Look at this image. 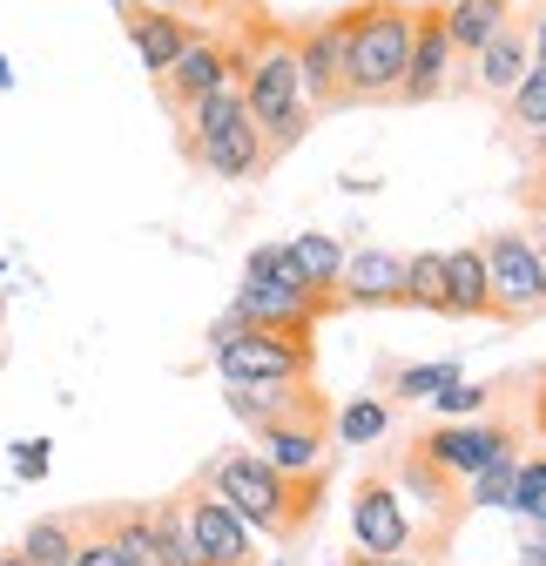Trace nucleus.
<instances>
[{
    "label": "nucleus",
    "instance_id": "nucleus-1",
    "mask_svg": "<svg viewBox=\"0 0 546 566\" xmlns=\"http://www.w3.org/2000/svg\"><path fill=\"white\" fill-rule=\"evenodd\" d=\"M202 485H210L217 500H230L250 533L277 539V546H297L317 526V506H324V472H284L263 452H217L202 465Z\"/></svg>",
    "mask_w": 546,
    "mask_h": 566
},
{
    "label": "nucleus",
    "instance_id": "nucleus-2",
    "mask_svg": "<svg viewBox=\"0 0 546 566\" xmlns=\"http://www.w3.org/2000/svg\"><path fill=\"white\" fill-rule=\"evenodd\" d=\"M230 54V48H223ZM230 82L243 88L250 102V122L263 128L270 156H291L297 142L311 135V102H304V82H297V34H263L256 48H237L230 54Z\"/></svg>",
    "mask_w": 546,
    "mask_h": 566
},
{
    "label": "nucleus",
    "instance_id": "nucleus-3",
    "mask_svg": "<svg viewBox=\"0 0 546 566\" xmlns=\"http://www.w3.org/2000/svg\"><path fill=\"white\" fill-rule=\"evenodd\" d=\"M412 54V8L405 0H345V95L391 102Z\"/></svg>",
    "mask_w": 546,
    "mask_h": 566
},
{
    "label": "nucleus",
    "instance_id": "nucleus-4",
    "mask_svg": "<svg viewBox=\"0 0 546 566\" xmlns=\"http://www.w3.org/2000/svg\"><path fill=\"white\" fill-rule=\"evenodd\" d=\"M182 128H189V156L210 176H223V182H256L270 163H277V156H270V142H263V128L250 122V102H243L237 82H223L202 102H189Z\"/></svg>",
    "mask_w": 546,
    "mask_h": 566
},
{
    "label": "nucleus",
    "instance_id": "nucleus-5",
    "mask_svg": "<svg viewBox=\"0 0 546 566\" xmlns=\"http://www.w3.org/2000/svg\"><path fill=\"white\" fill-rule=\"evenodd\" d=\"M210 350H217V378H311L317 365V331H291V324H243L237 311H223L210 324Z\"/></svg>",
    "mask_w": 546,
    "mask_h": 566
},
{
    "label": "nucleus",
    "instance_id": "nucleus-6",
    "mask_svg": "<svg viewBox=\"0 0 546 566\" xmlns=\"http://www.w3.org/2000/svg\"><path fill=\"white\" fill-rule=\"evenodd\" d=\"M486 256V283H493V311L500 324H519V317H539L546 311V256L526 230H500L480 243Z\"/></svg>",
    "mask_w": 546,
    "mask_h": 566
},
{
    "label": "nucleus",
    "instance_id": "nucleus-7",
    "mask_svg": "<svg viewBox=\"0 0 546 566\" xmlns=\"http://www.w3.org/2000/svg\"><path fill=\"white\" fill-rule=\"evenodd\" d=\"M412 452H419V459H432L439 472H452V479L465 485L480 465L513 459V452H519V432H513V424H500V418H439L432 432H419V439H412Z\"/></svg>",
    "mask_w": 546,
    "mask_h": 566
},
{
    "label": "nucleus",
    "instance_id": "nucleus-8",
    "mask_svg": "<svg viewBox=\"0 0 546 566\" xmlns=\"http://www.w3.org/2000/svg\"><path fill=\"white\" fill-rule=\"evenodd\" d=\"M176 506H182V533H189V546H196V566H256L250 526L237 520L230 500H217L210 485H182Z\"/></svg>",
    "mask_w": 546,
    "mask_h": 566
},
{
    "label": "nucleus",
    "instance_id": "nucleus-9",
    "mask_svg": "<svg viewBox=\"0 0 546 566\" xmlns=\"http://www.w3.org/2000/svg\"><path fill=\"white\" fill-rule=\"evenodd\" d=\"M223 398L250 432H263V424H330V398L311 378H237L223 385Z\"/></svg>",
    "mask_w": 546,
    "mask_h": 566
},
{
    "label": "nucleus",
    "instance_id": "nucleus-10",
    "mask_svg": "<svg viewBox=\"0 0 546 566\" xmlns=\"http://www.w3.org/2000/svg\"><path fill=\"white\" fill-rule=\"evenodd\" d=\"M419 539V513L385 472H365L351 492V553H405Z\"/></svg>",
    "mask_w": 546,
    "mask_h": 566
},
{
    "label": "nucleus",
    "instance_id": "nucleus-11",
    "mask_svg": "<svg viewBox=\"0 0 546 566\" xmlns=\"http://www.w3.org/2000/svg\"><path fill=\"white\" fill-rule=\"evenodd\" d=\"M452 61H459V48L445 34V0H426V8H412V54H405V82H398L391 102H432V95H445Z\"/></svg>",
    "mask_w": 546,
    "mask_h": 566
},
{
    "label": "nucleus",
    "instance_id": "nucleus-12",
    "mask_svg": "<svg viewBox=\"0 0 546 566\" xmlns=\"http://www.w3.org/2000/svg\"><path fill=\"white\" fill-rule=\"evenodd\" d=\"M297 82H304L311 115L351 108V95H345V14H330V21L297 34Z\"/></svg>",
    "mask_w": 546,
    "mask_h": 566
},
{
    "label": "nucleus",
    "instance_id": "nucleus-13",
    "mask_svg": "<svg viewBox=\"0 0 546 566\" xmlns=\"http://www.w3.org/2000/svg\"><path fill=\"white\" fill-rule=\"evenodd\" d=\"M337 304L358 311H405V256L398 250H345V270H337Z\"/></svg>",
    "mask_w": 546,
    "mask_h": 566
},
{
    "label": "nucleus",
    "instance_id": "nucleus-14",
    "mask_svg": "<svg viewBox=\"0 0 546 566\" xmlns=\"http://www.w3.org/2000/svg\"><path fill=\"white\" fill-rule=\"evenodd\" d=\"M115 8H122V28H128V41H135V54H143L149 75H162V67L196 41V28L176 8H149V0H115Z\"/></svg>",
    "mask_w": 546,
    "mask_h": 566
},
{
    "label": "nucleus",
    "instance_id": "nucleus-15",
    "mask_svg": "<svg viewBox=\"0 0 546 566\" xmlns=\"http://www.w3.org/2000/svg\"><path fill=\"white\" fill-rule=\"evenodd\" d=\"M156 82H162V102L182 115L189 102H202L210 88H223V82H230V54H223L210 34H196V41H189V48L162 67V75H156Z\"/></svg>",
    "mask_w": 546,
    "mask_h": 566
},
{
    "label": "nucleus",
    "instance_id": "nucleus-16",
    "mask_svg": "<svg viewBox=\"0 0 546 566\" xmlns=\"http://www.w3.org/2000/svg\"><path fill=\"white\" fill-rule=\"evenodd\" d=\"M533 67V48H526V34H519V21H506V28H493L480 48H472V75H480V88L493 95V102H506L513 95V82Z\"/></svg>",
    "mask_w": 546,
    "mask_h": 566
},
{
    "label": "nucleus",
    "instance_id": "nucleus-17",
    "mask_svg": "<svg viewBox=\"0 0 546 566\" xmlns=\"http://www.w3.org/2000/svg\"><path fill=\"white\" fill-rule=\"evenodd\" d=\"M256 452L270 465L284 472H324L330 465V424H263V432H250Z\"/></svg>",
    "mask_w": 546,
    "mask_h": 566
},
{
    "label": "nucleus",
    "instance_id": "nucleus-18",
    "mask_svg": "<svg viewBox=\"0 0 546 566\" xmlns=\"http://www.w3.org/2000/svg\"><path fill=\"white\" fill-rule=\"evenodd\" d=\"M391 485H398V492H405L412 506L439 513V520H459V513H465V492H459V479H452V472H439L432 459H419L412 446H405V459H398Z\"/></svg>",
    "mask_w": 546,
    "mask_h": 566
},
{
    "label": "nucleus",
    "instance_id": "nucleus-19",
    "mask_svg": "<svg viewBox=\"0 0 546 566\" xmlns=\"http://www.w3.org/2000/svg\"><path fill=\"white\" fill-rule=\"evenodd\" d=\"M445 304H452V317H493V324H500L480 243H465V250H445Z\"/></svg>",
    "mask_w": 546,
    "mask_h": 566
},
{
    "label": "nucleus",
    "instance_id": "nucleus-20",
    "mask_svg": "<svg viewBox=\"0 0 546 566\" xmlns=\"http://www.w3.org/2000/svg\"><path fill=\"white\" fill-rule=\"evenodd\" d=\"M513 21V0H445V34H452V48L459 54H472L493 28H506Z\"/></svg>",
    "mask_w": 546,
    "mask_h": 566
},
{
    "label": "nucleus",
    "instance_id": "nucleus-21",
    "mask_svg": "<svg viewBox=\"0 0 546 566\" xmlns=\"http://www.w3.org/2000/svg\"><path fill=\"white\" fill-rule=\"evenodd\" d=\"M405 311L452 317V304H445V250H412L405 256Z\"/></svg>",
    "mask_w": 546,
    "mask_h": 566
},
{
    "label": "nucleus",
    "instance_id": "nucleus-22",
    "mask_svg": "<svg viewBox=\"0 0 546 566\" xmlns=\"http://www.w3.org/2000/svg\"><path fill=\"white\" fill-rule=\"evenodd\" d=\"M284 250H291V263L304 270V283H311V291L337 297V270H345V243H337V237H317V230H304V237H291Z\"/></svg>",
    "mask_w": 546,
    "mask_h": 566
},
{
    "label": "nucleus",
    "instance_id": "nucleus-23",
    "mask_svg": "<svg viewBox=\"0 0 546 566\" xmlns=\"http://www.w3.org/2000/svg\"><path fill=\"white\" fill-rule=\"evenodd\" d=\"M75 539H82V520H34L14 553L28 566H75Z\"/></svg>",
    "mask_w": 546,
    "mask_h": 566
},
{
    "label": "nucleus",
    "instance_id": "nucleus-24",
    "mask_svg": "<svg viewBox=\"0 0 546 566\" xmlns=\"http://www.w3.org/2000/svg\"><path fill=\"white\" fill-rule=\"evenodd\" d=\"M330 432L345 439V446H378L391 432V405L385 398H351V405L330 411Z\"/></svg>",
    "mask_w": 546,
    "mask_h": 566
},
{
    "label": "nucleus",
    "instance_id": "nucleus-25",
    "mask_svg": "<svg viewBox=\"0 0 546 566\" xmlns=\"http://www.w3.org/2000/svg\"><path fill=\"white\" fill-rule=\"evenodd\" d=\"M513 465H519V452L472 472V479L459 485V492H465V513H500V506H506V492H513Z\"/></svg>",
    "mask_w": 546,
    "mask_h": 566
},
{
    "label": "nucleus",
    "instance_id": "nucleus-26",
    "mask_svg": "<svg viewBox=\"0 0 546 566\" xmlns=\"http://www.w3.org/2000/svg\"><path fill=\"white\" fill-rule=\"evenodd\" d=\"M506 513H519L526 526H546V459H519V465H513Z\"/></svg>",
    "mask_w": 546,
    "mask_h": 566
},
{
    "label": "nucleus",
    "instance_id": "nucleus-27",
    "mask_svg": "<svg viewBox=\"0 0 546 566\" xmlns=\"http://www.w3.org/2000/svg\"><path fill=\"white\" fill-rule=\"evenodd\" d=\"M506 115H513V128H526V135H546V67L533 61L526 75L513 82V95H506Z\"/></svg>",
    "mask_w": 546,
    "mask_h": 566
},
{
    "label": "nucleus",
    "instance_id": "nucleus-28",
    "mask_svg": "<svg viewBox=\"0 0 546 566\" xmlns=\"http://www.w3.org/2000/svg\"><path fill=\"white\" fill-rule=\"evenodd\" d=\"M486 398H493V385H465V378H452V385H439L426 405H432L439 418H480V411H486Z\"/></svg>",
    "mask_w": 546,
    "mask_h": 566
},
{
    "label": "nucleus",
    "instance_id": "nucleus-29",
    "mask_svg": "<svg viewBox=\"0 0 546 566\" xmlns=\"http://www.w3.org/2000/svg\"><path fill=\"white\" fill-rule=\"evenodd\" d=\"M452 378H459L452 358H445V365H405V371L391 378V391H398V398H412V405H426V398H432L439 385H452Z\"/></svg>",
    "mask_w": 546,
    "mask_h": 566
},
{
    "label": "nucleus",
    "instance_id": "nucleus-30",
    "mask_svg": "<svg viewBox=\"0 0 546 566\" xmlns=\"http://www.w3.org/2000/svg\"><path fill=\"white\" fill-rule=\"evenodd\" d=\"M75 566H128V559L115 553V539L95 526V513L82 520V539H75Z\"/></svg>",
    "mask_w": 546,
    "mask_h": 566
},
{
    "label": "nucleus",
    "instance_id": "nucleus-31",
    "mask_svg": "<svg viewBox=\"0 0 546 566\" xmlns=\"http://www.w3.org/2000/svg\"><path fill=\"white\" fill-rule=\"evenodd\" d=\"M14 472H21V479H41V472H48V439L14 446Z\"/></svg>",
    "mask_w": 546,
    "mask_h": 566
},
{
    "label": "nucleus",
    "instance_id": "nucleus-32",
    "mask_svg": "<svg viewBox=\"0 0 546 566\" xmlns=\"http://www.w3.org/2000/svg\"><path fill=\"white\" fill-rule=\"evenodd\" d=\"M351 566H432V559H419L405 546V553H351Z\"/></svg>",
    "mask_w": 546,
    "mask_h": 566
},
{
    "label": "nucleus",
    "instance_id": "nucleus-33",
    "mask_svg": "<svg viewBox=\"0 0 546 566\" xmlns=\"http://www.w3.org/2000/svg\"><path fill=\"white\" fill-rule=\"evenodd\" d=\"M533 156H539V163H533V176H526V202L546 196V135H533Z\"/></svg>",
    "mask_w": 546,
    "mask_h": 566
},
{
    "label": "nucleus",
    "instance_id": "nucleus-34",
    "mask_svg": "<svg viewBox=\"0 0 546 566\" xmlns=\"http://www.w3.org/2000/svg\"><path fill=\"white\" fill-rule=\"evenodd\" d=\"M519 559H526V566H546V526H533V539H526Z\"/></svg>",
    "mask_w": 546,
    "mask_h": 566
},
{
    "label": "nucleus",
    "instance_id": "nucleus-35",
    "mask_svg": "<svg viewBox=\"0 0 546 566\" xmlns=\"http://www.w3.org/2000/svg\"><path fill=\"white\" fill-rule=\"evenodd\" d=\"M526 48H533V61H539V67H546V14H539V21H533V28H526Z\"/></svg>",
    "mask_w": 546,
    "mask_h": 566
},
{
    "label": "nucleus",
    "instance_id": "nucleus-36",
    "mask_svg": "<svg viewBox=\"0 0 546 566\" xmlns=\"http://www.w3.org/2000/svg\"><path fill=\"white\" fill-rule=\"evenodd\" d=\"M533 209H539V217H533V243H539V256H546V196H539Z\"/></svg>",
    "mask_w": 546,
    "mask_h": 566
},
{
    "label": "nucleus",
    "instance_id": "nucleus-37",
    "mask_svg": "<svg viewBox=\"0 0 546 566\" xmlns=\"http://www.w3.org/2000/svg\"><path fill=\"white\" fill-rule=\"evenodd\" d=\"M533 424L546 432V378H539V391H533Z\"/></svg>",
    "mask_w": 546,
    "mask_h": 566
},
{
    "label": "nucleus",
    "instance_id": "nucleus-38",
    "mask_svg": "<svg viewBox=\"0 0 546 566\" xmlns=\"http://www.w3.org/2000/svg\"><path fill=\"white\" fill-rule=\"evenodd\" d=\"M149 8H176V14H182V8H189V0H149Z\"/></svg>",
    "mask_w": 546,
    "mask_h": 566
},
{
    "label": "nucleus",
    "instance_id": "nucleus-39",
    "mask_svg": "<svg viewBox=\"0 0 546 566\" xmlns=\"http://www.w3.org/2000/svg\"><path fill=\"white\" fill-rule=\"evenodd\" d=\"M8 82H14V75H8V61H0V88H8Z\"/></svg>",
    "mask_w": 546,
    "mask_h": 566
},
{
    "label": "nucleus",
    "instance_id": "nucleus-40",
    "mask_svg": "<svg viewBox=\"0 0 546 566\" xmlns=\"http://www.w3.org/2000/svg\"><path fill=\"white\" fill-rule=\"evenodd\" d=\"M0 371H8V350H0Z\"/></svg>",
    "mask_w": 546,
    "mask_h": 566
}]
</instances>
